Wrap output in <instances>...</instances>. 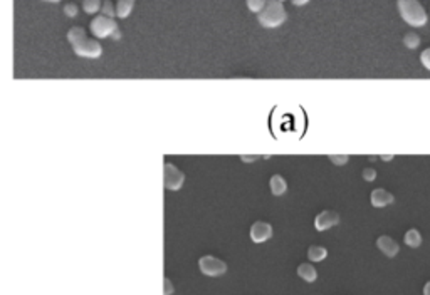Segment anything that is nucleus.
<instances>
[{
  "mask_svg": "<svg viewBox=\"0 0 430 295\" xmlns=\"http://www.w3.org/2000/svg\"><path fill=\"white\" fill-rule=\"evenodd\" d=\"M363 178L367 179V181H373V179L377 178V171H375L373 168H365L363 169Z\"/></svg>",
  "mask_w": 430,
  "mask_h": 295,
  "instance_id": "22",
  "label": "nucleus"
},
{
  "mask_svg": "<svg viewBox=\"0 0 430 295\" xmlns=\"http://www.w3.org/2000/svg\"><path fill=\"white\" fill-rule=\"evenodd\" d=\"M101 14L106 17H113L116 16V6H113L111 0H104L103 2V7H101Z\"/></svg>",
  "mask_w": 430,
  "mask_h": 295,
  "instance_id": "18",
  "label": "nucleus"
},
{
  "mask_svg": "<svg viewBox=\"0 0 430 295\" xmlns=\"http://www.w3.org/2000/svg\"><path fill=\"white\" fill-rule=\"evenodd\" d=\"M134 7V0H116V17L126 19Z\"/></svg>",
  "mask_w": 430,
  "mask_h": 295,
  "instance_id": "14",
  "label": "nucleus"
},
{
  "mask_svg": "<svg viewBox=\"0 0 430 295\" xmlns=\"http://www.w3.org/2000/svg\"><path fill=\"white\" fill-rule=\"evenodd\" d=\"M298 275L299 277H301L303 280H306V282H314V280L318 278V272H316V268L313 267L311 263H301L298 267Z\"/></svg>",
  "mask_w": 430,
  "mask_h": 295,
  "instance_id": "12",
  "label": "nucleus"
},
{
  "mask_svg": "<svg viewBox=\"0 0 430 295\" xmlns=\"http://www.w3.org/2000/svg\"><path fill=\"white\" fill-rule=\"evenodd\" d=\"M308 257L311 262H323L328 257V250L321 247V245H311L308 248Z\"/></svg>",
  "mask_w": 430,
  "mask_h": 295,
  "instance_id": "13",
  "label": "nucleus"
},
{
  "mask_svg": "<svg viewBox=\"0 0 430 295\" xmlns=\"http://www.w3.org/2000/svg\"><path fill=\"white\" fill-rule=\"evenodd\" d=\"M266 4H267V0H247L249 11H252V12H256V14L261 12L262 9L266 7Z\"/></svg>",
  "mask_w": 430,
  "mask_h": 295,
  "instance_id": "19",
  "label": "nucleus"
},
{
  "mask_svg": "<svg viewBox=\"0 0 430 295\" xmlns=\"http://www.w3.org/2000/svg\"><path fill=\"white\" fill-rule=\"evenodd\" d=\"M67 41L71 42L74 52L81 57L98 59L103 54V47L96 39H91L83 27H71L67 32Z\"/></svg>",
  "mask_w": 430,
  "mask_h": 295,
  "instance_id": "1",
  "label": "nucleus"
},
{
  "mask_svg": "<svg viewBox=\"0 0 430 295\" xmlns=\"http://www.w3.org/2000/svg\"><path fill=\"white\" fill-rule=\"evenodd\" d=\"M291 2L294 4V6H306L309 0H291Z\"/></svg>",
  "mask_w": 430,
  "mask_h": 295,
  "instance_id": "25",
  "label": "nucleus"
},
{
  "mask_svg": "<svg viewBox=\"0 0 430 295\" xmlns=\"http://www.w3.org/2000/svg\"><path fill=\"white\" fill-rule=\"evenodd\" d=\"M403 44L407 46L408 49H417L420 46V36L415 32H407L403 37Z\"/></svg>",
  "mask_w": 430,
  "mask_h": 295,
  "instance_id": "17",
  "label": "nucleus"
},
{
  "mask_svg": "<svg viewBox=\"0 0 430 295\" xmlns=\"http://www.w3.org/2000/svg\"><path fill=\"white\" fill-rule=\"evenodd\" d=\"M198 267L200 272L203 275H208V277H219V275H224L227 272V263L221 258L213 257V255H203L198 260Z\"/></svg>",
  "mask_w": 430,
  "mask_h": 295,
  "instance_id": "5",
  "label": "nucleus"
},
{
  "mask_svg": "<svg viewBox=\"0 0 430 295\" xmlns=\"http://www.w3.org/2000/svg\"><path fill=\"white\" fill-rule=\"evenodd\" d=\"M398 6V12L400 16L408 26L412 27H422L427 24L428 17H427V12L422 4L418 0H398L397 2Z\"/></svg>",
  "mask_w": 430,
  "mask_h": 295,
  "instance_id": "2",
  "label": "nucleus"
},
{
  "mask_svg": "<svg viewBox=\"0 0 430 295\" xmlns=\"http://www.w3.org/2000/svg\"><path fill=\"white\" fill-rule=\"evenodd\" d=\"M185 181V174L180 171V169L172 163H165L163 166V183L165 188L172 189V191H177V189L182 188V184Z\"/></svg>",
  "mask_w": 430,
  "mask_h": 295,
  "instance_id": "6",
  "label": "nucleus"
},
{
  "mask_svg": "<svg viewBox=\"0 0 430 295\" xmlns=\"http://www.w3.org/2000/svg\"><path fill=\"white\" fill-rule=\"evenodd\" d=\"M46 2H59V0H46Z\"/></svg>",
  "mask_w": 430,
  "mask_h": 295,
  "instance_id": "27",
  "label": "nucleus"
},
{
  "mask_svg": "<svg viewBox=\"0 0 430 295\" xmlns=\"http://www.w3.org/2000/svg\"><path fill=\"white\" fill-rule=\"evenodd\" d=\"M377 247L382 250V252L387 255V257H390V258L395 257V255L398 253V250H400L398 243L395 242L392 237H388V235H382V237H378Z\"/></svg>",
  "mask_w": 430,
  "mask_h": 295,
  "instance_id": "10",
  "label": "nucleus"
},
{
  "mask_svg": "<svg viewBox=\"0 0 430 295\" xmlns=\"http://www.w3.org/2000/svg\"><path fill=\"white\" fill-rule=\"evenodd\" d=\"M103 7V2L101 0H83V11L89 14V16H94L101 11Z\"/></svg>",
  "mask_w": 430,
  "mask_h": 295,
  "instance_id": "16",
  "label": "nucleus"
},
{
  "mask_svg": "<svg viewBox=\"0 0 430 295\" xmlns=\"http://www.w3.org/2000/svg\"><path fill=\"white\" fill-rule=\"evenodd\" d=\"M420 62L423 64V67H427L430 71V47L425 49V51L420 54Z\"/></svg>",
  "mask_w": 430,
  "mask_h": 295,
  "instance_id": "21",
  "label": "nucleus"
},
{
  "mask_svg": "<svg viewBox=\"0 0 430 295\" xmlns=\"http://www.w3.org/2000/svg\"><path fill=\"white\" fill-rule=\"evenodd\" d=\"M272 237V227L266 222H256L251 227V240L254 243H264Z\"/></svg>",
  "mask_w": 430,
  "mask_h": 295,
  "instance_id": "8",
  "label": "nucleus"
},
{
  "mask_svg": "<svg viewBox=\"0 0 430 295\" xmlns=\"http://www.w3.org/2000/svg\"><path fill=\"white\" fill-rule=\"evenodd\" d=\"M405 243L412 248H417L422 245V233L418 232L417 228H410L407 233H405Z\"/></svg>",
  "mask_w": 430,
  "mask_h": 295,
  "instance_id": "15",
  "label": "nucleus"
},
{
  "mask_svg": "<svg viewBox=\"0 0 430 295\" xmlns=\"http://www.w3.org/2000/svg\"><path fill=\"white\" fill-rule=\"evenodd\" d=\"M269 186H271L272 194H276V196H281V194L286 193L288 183H286V179L281 176V174H272V176H271V181H269Z\"/></svg>",
  "mask_w": 430,
  "mask_h": 295,
  "instance_id": "11",
  "label": "nucleus"
},
{
  "mask_svg": "<svg viewBox=\"0 0 430 295\" xmlns=\"http://www.w3.org/2000/svg\"><path fill=\"white\" fill-rule=\"evenodd\" d=\"M281 2H284V0H281Z\"/></svg>",
  "mask_w": 430,
  "mask_h": 295,
  "instance_id": "28",
  "label": "nucleus"
},
{
  "mask_svg": "<svg viewBox=\"0 0 430 295\" xmlns=\"http://www.w3.org/2000/svg\"><path fill=\"white\" fill-rule=\"evenodd\" d=\"M286 17H288V14L281 0H267L266 7L257 14L259 24L266 29L279 27L284 21H286Z\"/></svg>",
  "mask_w": 430,
  "mask_h": 295,
  "instance_id": "3",
  "label": "nucleus"
},
{
  "mask_svg": "<svg viewBox=\"0 0 430 295\" xmlns=\"http://www.w3.org/2000/svg\"><path fill=\"white\" fill-rule=\"evenodd\" d=\"M423 295H430V280L423 285Z\"/></svg>",
  "mask_w": 430,
  "mask_h": 295,
  "instance_id": "26",
  "label": "nucleus"
},
{
  "mask_svg": "<svg viewBox=\"0 0 430 295\" xmlns=\"http://www.w3.org/2000/svg\"><path fill=\"white\" fill-rule=\"evenodd\" d=\"M78 6L76 4H67V6H64V14H66L67 17H76L78 16Z\"/></svg>",
  "mask_w": 430,
  "mask_h": 295,
  "instance_id": "20",
  "label": "nucleus"
},
{
  "mask_svg": "<svg viewBox=\"0 0 430 295\" xmlns=\"http://www.w3.org/2000/svg\"><path fill=\"white\" fill-rule=\"evenodd\" d=\"M163 283H165V290H163V295H172L175 288H173L172 282H170V278H165V280H163Z\"/></svg>",
  "mask_w": 430,
  "mask_h": 295,
  "instance_id": "23",
  "label": "nucleus"
},
{
  "mask_svg": "<svg viewBox=\"0 0 430 295\" xmlns=\"http://www.w3.org/2000/svg\"><path fill=\"white\" fill-rule=\"evenodd\" d=\"M89 27H91V32L94 34V36L99 37V39L113 37L114 32H118V24H116V21H114L113 17L103 16V14H99V16H94L93 21H91V24H89Z\"/></svg>",
  "mask_w": 430,
  "mask_h": 295,
  "instance_id": "4",
  "label": "nucleus"
},
{
  "mask_svg": "<svg viewBox=\"0 0 430 295\" xmlns=\"http://www.w3.org/2000/svg\"><path fill=\"white\" fill-rule=\"evenodd\" d=\"M393 200H395L393 194L385 188H375L372 191V194H370V202H372V205L375 208L387 207V205L393 203Z\"/></svg>",
  "mask_w": 430,
  "mask_h": 295,
  "instance_id": "9",
  "label": "nucleus"
},
{
  "mask_svg": "<svg viewBox=\"0 0 430 295\" xmlns=\"http://www.w3.org/2000/svg\"><path fill=\"white\" fill-rule=\"evenodd\" d=\"M338 223H339V215L336 212H333V210H323V212L318 213L316 218H314V227H316L318 232L329 230Z\"/></svg>",
  "mask_w": 430,
  "mask_h": 295,
  "instance_id": "7",
  "label": "nucleus"
},
{
  "mask_svg": "<svg viewBox=\"0 0 430 295\" xmlns=\"http://www.w3.org/2000/svg\"><path fill=\"white\" fill-rule=\"evenodd\" d=\"M329 159H331L334 164H344L348 161V156H346V154H344V156H334V154H331Z\"/></svg>",
  "mask_w": 430,
  "mask_h": 295,
  "instance_id": "24",
  "label": "nucleus"
}]
</instances>
